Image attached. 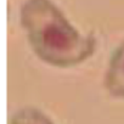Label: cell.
<instances>
[{"label":"cell","instance_id":"cell-1","mask_svg":"<svg viewBox=\"0 0 124 124\" xmlns=\"http://www.w3.org/2000/svg\"><path fill=\"white\" fill-rule=\"evenodd\" d=\"M20 20L32 50L47 65L77 66L95 50V39L74 27L51 0H26Z\"/></svg>","mask_w":124,"mask_h":124},{"label":"cell","instance_id":"cell-2","mask_svg":"<svg viewBox=\"0 0 124 124\" xmlns=\"http://www.w3.org/2000/svg\"><path fill=\"white\" fill-rule=\"evenodd\" d=\"M105 86L112 96L124 99V41L111 55L105 76Z\"/></svg>","mask_w":124,"mask_h":124},{"label":"cell","instance_id":"cell-3","mask_svg":"<svg viewBox=\"0 0 124 124\" xmlns=\"http://www.w3.org/2000/svg\"><path fill=\"white\" fill-rule=\"evenodd\" d=\"M10 124H54L52 120L35 107H23L14 113Z\"/></svg>","mask_w":124,"mask_h":124}]
</instances>
